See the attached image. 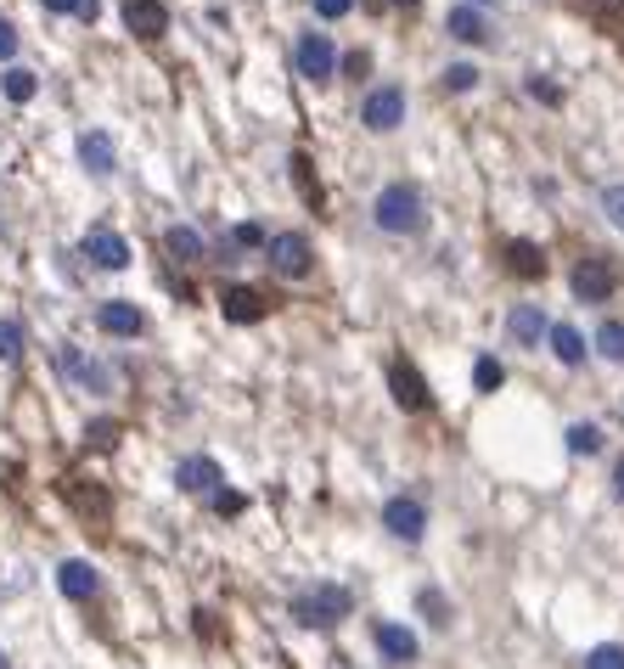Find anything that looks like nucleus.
Returning a JSON list of instances; mask_svg holds the SVG:
<instances>
[{"label": "nucleus", "instance_id": "473e14b6", "mask_svg": "<svg viewBox=\"0 0 624 669\" xmlns=\"http://www.w3.org/2000/svg\"><path fill=\"white\" fill-rule=\"evenodd\" d=\"M473 85H478L473 62H450V69H445V90H473Z\"/></svg>", "mask_w": 624, "mask_h": 669}, {"label": "nucleus", "instance_id": "e433bc0d", "mask_svg": "<svg viewBox=\"0 0 624 669\" xmlns=\"http://www.w3.org/2000/svg\"><path fill=\"white\" fill-rule=\"evenodd\" d=\"M315 12H321L326 23H338V17H349V12H354V0H315Z\"/></svg>", "mask_w": 624, "mask_h": 669}, {"label": "nucleus", "instance_id": "c03bdc74", "mask_svg": "<svg viewBox=\"0 0 624 669\" xmlns=\"http://www.w3.org/2000/svg\"><path fill=\"white\" fill-rule=\"evenodd\" d=\"M0 669H12V658H7V653H0Z\"/></svg>", "mask_w": 624, "mask_h": 669}, {"label": "nucleus", "instance_id": "dca6fc26", "mask_svg": "<svg viewBox=\"0 0 624 669\" xmlns=\"http://www.w3.org/2000/svg\"><path fill=\"white\" fill-rule=\"evenodd\" d=\"M546 332H551V321H546L535 305H517V310L507 315V338H512L517 349H540Z\"/></svg>", "mask_w": 624, "mask_h": 669}, {"label": "nucleus", "instance_id": "58836bf2", "mask_svg": "<svg viewBox=\"0 0 624 669\" xmlns=\"http://www.w3.org/2000/svg\"><path fill=\"white\" fill-rule=\"evenodd\" d=\"M12 51H17V28L0 17V57H12Z\"/></svg>", "mask_w": 624, "mask_h": 669}, {"label": "nucleus", "instance_id": "f257e3e1", "mask_svg": "<svg viewBox=\"0 0 624 669\" xmlns=\"http://www.w3.org/2000/svg\"><path fill=\"white\" fill-rule=\"evenodd\" d=\"M372 220H377V231H388V237H416V231L428 225V209H422V191L411 181H394V186L377 191Z\"/></svg>", "mask_w": 624, "mask_h": 669}, {"label": "nucleus", "instance_id": "4be33fe9", "mask_svg": "<svg viewBox=\"0 0 624 669\" xmlns=\"http://www.w3.org/2000/svg\"><path fill=\"white\" fill-rule=\"evenodd\" d=\"M163 248H170L175 264H197V259H203V237H197L191 225H175L170 237H163Z\"/></svg>", "mask_w": 624, "mask_h": 669}, {"label": "nucleus", "instance_id": "f03ea898", "mask_svg": "<svg viewBox=\"0 0 624 669\" xmlns=\"http://www.w3.org/2000/svg\"><path fill=\"white\" fill-rule=\"evenodd\" d=\"M354 614V596L344 585H315L304 596H292V619H299L304 630H333Z\"/></svg>", "mask_w": 624, "mask_h": 669}, {"label": "nucleus", "instance_id": "f3484780", "mask_svg": "<svg viewBox=\"0 0 624 669\" xmlns=\"http://www.w3.org/2000/svg\"><path fill=\"white\" fill-rule=\"evenodd\" d=\"M96 326H102L108 338H136V332H141V310L124 305V298H108V305L96 310Z\"/></svg>", "mask_w": 624, "mask_h": 669}, {"label": "nucleus", "instance_id": "bb28decb", "mask_svg": "<svg viewBox=\"0 0 624 669\" xmlns=\"http://www.w3.org/2000/svg\"><path fill=\"white\" fill-rule=\"evenodd\" d=\"M569 450H574V456H597V450H602V428H597V422H574V428H569Z\"/></svg>", "mask_w": 624, "mask_h": 669}, {"label": "nucleus", "instance_id": "20e7f679", "mask_svg": "<svg viewBox=\"0 0 624 669\" xmlns=\"http://www.w3.org/2000/svg\"><path fill=\"white\" fill-rule=\"evenodd\" d=\"M569 287H574V298L579 305H608L613 298V287H619V271L608 259H597V253H585L574 271H569Z\"/></svg>", "mask_w": 624, "mask_h": 669}, {"label": "nucleus", "instance_id": "f704fd0d", "mask_svg": "<svg viewBox=\"0 0 624 669\" xmlns=\"http://www.w3.org/2000/svg\"><path fill=\"white\" fill-rule=\"evenodd\" d=\"M602 214H608V225H619V231H624V181L602 191Z\"/></svg>", "mask_w": 624, "mask_h": 669}, {"label": "nucleus", "instance_id": "b1692460", "mask_svg": "<svg viewBox=\"0 0 624 669\" xmlns=\"http://www.w3.org/2000/svg\"><path fill=\"white\" fill-rule=\"evenodd\" d=\"M0 90H7V102H35L40 79L28 74V69H7V74H0Z\"/></svg>", "mask_w": 624, "mask_h": 669}, {"label": "nucleus", "instance_id": "2eb2a0df", "mask_svg": "<svg viewBox=\"0 0 624 669\" xmlns=\"http://www.w3.org/2000/svg\"><path fill=\"white\" fill-rule=\"evenodd\" d=\"M175 484H180V495H209V490H220V461H214V456H186V461L175 467Z\"/></svg>", "mask_w": 624, "mask_h": 669}, {"label": "nucleus", "instance_id": "1a4fd4ad", "mask_svg": "<svg viewBox=\"0 0 624 669\" xmlns=\"http://www.w3.org/2000/svg\"><path fill=\"white\" fill-rule=\"evenodd\" d=\"M388 388H394V406H400V411H428L434 406V394H428V383H422V372L411 360L388 366Z\"/></svg>", "mask_w": 624, "mask_h": 669}, {"label": "nucleus", "instance_id": "412c9836", "mask_svg": "<svg viewBox=\"0 0 624 669\" xmlns=\"http://www.w3.org/2000/svg\"><path fill=\"white\" fill-rule=\"evenodd\" d=\"M546 344H551V355L563 360V366H579L585 360V338H579V326H569V321H557L546 332Z\"/></svg>", "mask_w": 624, "mask_h": 669}, {"label": "nucleus", "instance_id": "c85d7f7f", "mask_svg": "<svg viewBox=\"0 0 624 669\" xmlns=\"http://www.w3.org/2000/svg\"><path fill=\"white\" fill-rule=\"evenodd\" d=\"M292 181H299L304 203H310V209H321V181L310 175V158H304V152H292Z\"/></svg>", "mask_w": 624, "mask_h": 669}, {"label": "nucleus", "instance_id": "a878e982", "mask_svg": "<svg viewBox=\"0 0 624 669\" xmlns=\"http://www.w3.org/2000/svg\"><path fill=\"white\" fill-rule=\"evenodd\" d=\"M416 608L428 614V624H434V630H450V602H445V591L422 585V591H416Z\"/></svg>", "mask_w": 624, "mask_h": 669}, {"label": "nucleus", "instance_id": "9d476101", "mask_svg": "<svg viewBox=\"0 0 624 669\" xmlns=\"http://www.w3.org/2000/svg\"><path fill=\"white\" fill-rule=\"evenodd\" d=\"M220 310H225V321L253 326V321H265V315H271V298L259 293V287H242V282H232V287H220Z\"/></svg>", "mask_w": 624, "mask_h": 669}, {"label": "nucleus", "instance_id": "f8f14e48", "mask_svg": "<svg viewBox=\"0 0 624 669\" xmlns=\"http://www.w3.org/2000/svg\"><path fill=\"white\" fill-rule=\"evenodd\" d=\"M372 642H377L383 664H416V653H422L416 630H405V624H377V630H372Z\"/></svg>", "mask_w": 624, "mask_h": 669}, {"label": "nucleus", "instance_id": "2f4dec72", "mask_svg": "<svg viewBox=\"0 0 624 669\" xmlns=\"http://www.w3.org/2000/svg\"><path fill=\"white\" fill-rule=\"evenodd\" d=\"M271 237H265V225H259V220H242L237 231H232V248H265Z\"/></svg>", "mask_w": 624, "mask_h": 669}, {"label": "nucleus", "instance_id": "c756f323", "mask_svg": "<svg viewBox=\"0 0 624 669\" xmlns=\"http://www.w3.org/2000/svg\"><path fill=\"white\" fill-rule=\"evenodd\" d=\"M585 669H624V642H602L585 653Z\"/></svg>", "mask_w": 624, "mask_h": 669}, {"label": "nucleus", "instance_id": "4c0bfd02", "mask_svg": "<svg viewBox=\"0 0 624 669\" xmlns=\"http://www.w3.org/2000/svg\"><path fill=\"white\" fill-rule=\"evenodd\" d=\"M344 69H349V79H360V74L372 69V57H366V51H349V57H344Z\"/></svg>", "mask_w": 624, "mask_h": 669}, {"label": "nucleus", "instance_id": "6e6552de", "mask_svg": "<svg viewBox=\"0 0 624 669\" xmlns=\"http://www.w3.org/2000/svg\"><path fill=\"white\" fill-rule=\"evenodd\" d=\"M383 529L394 534V541H405V546H416L422 534H428V507H422L416 495H394L388 507H383Z\"/></svg>", "mask_w": 624, "mask_h": 669}, {"label": "nucleus", "instance_id": "cd10ccee", "mask_svg": "<svg viewBox=\"0 0 624 669\" xmlns=\"http://www.w3.org/2000/svg\"><path fill=\"white\" fill-rule=\"evenodd\" d=\"M585 12L597 17L602 28H613V35L624 40V0H585Z\"/></svg>", "mask_w": 624, "mask_h": 669}, {"label": "nucleus", "instance_id": "9b49d317", "mask_svg": "<svg viewBox=\"0 0 624 669\" xmlns=\"http://www.w3.org/2000/svg\"><path fill=\"white\" fill-rule=\"evenodd\" d=\"M124 28L136 40H163V28H170V7H163V0H124Z\"/></svg>", "mask_w": 624, "mask_h": 669}, {"label": "nucleus", "instance_id": "393cba45", "mask_svg": "<svg viewBox=\"0 0 624 669\" xmlns=\"http://www.w3.org/2000/svg\"><path fill=\"white\" fill-rule=\"evenodd\" d=\"M501 383H507V366H501L496 355H478V360H473V388H478V394H496Z\"/></svg>", "mask_w": 624, "mask_h": 669}, {"label": "nucleus", "instance_id": "7c9ffc66", "mask_svg": "<svg viewBox=\"0 0 624 669\" xmlns=\"http://www.w3.org/2000/svg\"><path fill=\"white\" fill-rule=\"evenodd\" d=\"M118 433H124V428H118L113 417H102V422H90V428H85V445H96V450H113V445H118Z\"/></svg>", "mask_w": 624, "mask_h": 669}, {"label": "nucleus", "instance_id": "a211bd4d", "mask_svg": "<svg viewBox=\"0 0 624 669\" xmlns=\"http://www.w3.org/2000/svg\"><path fill=\"white\" fill-rule=\"evenodd\" d=\"M79 163L90 175H113L118 170V152H113V136L108 129H90V136L79 141Z\"/></svg>", "mask_w": 624, "mask_h": 669}, {"label": "nucleus", "instance_id": "4468645a", "mask_svg": "<svg viewBox=\"0 0 624 669\" xmlns=\"http://www.w3.org/2000/svg\"><path fill=\"white\" fill-rule=\"evenodd\" d=\"M57 585H62V596H68V602H90L96 591H102V574H96L85 557H68V562L57 568Z\"/></svg>", "mask_w": 624, "mask_h": 669}, {"label": "nucleus", "instance_id": "423d86ee", "mask_svg": "<svg viewBox=\"0 0 624 669\" xmlns=\"http://www.w3.org/2000/svg\"><path fill=\"white\" fill-rule=\"evenodd\" d=\"M292 69H299L310 85L333 79V74H338V51H333V40H326L321 28H304L299 46H292Z\"/></svg>", "mask_w": 624, "mask_h": 669}, {"label": "nucleus", "instance_id": "39448f33", "mask_svg": "<svg viewBox=\"0 0 624 669\" xmlns=\"http://www.w3.org/2000/svg\"><path fill=\"white\" fill-rule=\"evenodd\" d=\"M57 372L68 377L74 388H85V394H113V372H108L102 360H90L79 344H62L57 349Z\"/></svg>", "mask_w": 624, "mask_h": 669}, {"label": "nucleus", "instance_id": "7ed1b4c3", "mask_svg": "<svg viewBox=\"0 0 624 669\" xmlns=\"http://www.w3.org/2000/svg\"><path fill=\"white\" fill-rule=\"evenodd\" d=\"M265 259H271V271L287 276V282H304L315 271V253H310V237L304 231H282V237L265 243Z\"/></svg>", "mask_w": 624, "mask_h": 669}, {"label": "nucleus", "instance_id": "5701e85b", "mask_svg": "<svg viewBox=\"0 0 624 669\" xmlns=\"http://www.w3.org/2000/svg\"><path fill=\"white\" fill-rule=\"evenodd\" d=\"M590 344H597V355H602V360L624 366V321H602V326H597V338H590Z\"/></svg>", "mask_w": 624, "mask_h": 669}, {"label": "nucleus", "instance_id": "72a5a7b5", "mask_svg": "<svg viewBox=\"0 0 624 669\" xmlns=\"http://www.w3.org/2000/svg\"><path fill=\"white\" fill-rule=\"evenodd\" d=\"M17 355H23V326L0 321V360H17Z\"/></svg>", "mask_w": 624, "mask_h": 669}, {"label": "nucleus", "instance_id": "a19ab883", "mask_svg": "<svg viewBox=\"0 0 624 669\" xmlns=\"http://www.w3.org/2000/svg\"><path fill=\"white\" fill-rule=\"evenodd\" d=\"M74 17H79V23H96V17H102V0H79Z\"/></svg>", "mask_w": 624, "mask_h": 669}, {"label": "nucleus", "instance_id": "6ab92c4d", "mask_svg": "<svg viewBox=\"0 0 624 669\" xmlns=\"http://www.w3.org/2000/svg\"><path fill=\"white\" fill-rule=\"evenodd\" d=\"M507 271L523 276V282H540L546 276V253L535 243H507Z\"/></svg>", "mask_w": 624, "mask_h": 669}, {"label": "nucleus", "instance_id": "aec40b11", "mask_svg": "<svg viewBox=\"0 0 624 669\" xmlns=\"http://www.w3.org/2000/svg\"><path fill=\"white\" fill-rule=\"evenodd\" d=\"M445 28H450L455 40H467V46H484V40H489V23H484V12H473V7H450Z\"/></svg>", "mask_w": 624, "mask_h": 669}, {"label": "nucleus", "instance_id": "79ce46f5", "mask_svg": "<svg viewBox=\"0 0 624 669\" xmlns=\"http://www.w3.org/2000/svg\"><path fill=\"white\" fill-rule=\"evenodd\" d=\"M40 7H46L51 17H62V12H79V0H40Z\"/></svg>", "mask_w": 624, "mask_h": 669}, {"label": "nucleus", "instance_id": "ea45409f", "mask_svg": "<svg viewBox=\"0 0 624 669\" xmlns=\"http://www.w3.org/2000/svg\"><path fill=\"white\" fill-rule=\"evenodd\" d=\"M529 90L540 96V102H563V90H557V85H546V79H529Z\"/></svg>", "mask_w": 624, "mask_h": 669}, {"label": "nucleus", "instance_id": "37998d69", "mask_svg": "<svg viewBox=\"0 0 624 669\" xmlns=\"http://www.w3.org/2000/svg\"><path fill=\"white\" fill-rule=\"evenodd\" d=\"M613 495H619V500H624V456H619V461H613Z\"/></svg>", "mask_w": 624, "mask_h": 669}, {"label": "nucleus", "instance_id": "0eeeda50", "mask_svg": "<svg viewBox=\"0 0 624 669\" xmlns=\"http://www.w3.org/2000/svg\"><path fill=\"white\" fill-rule=\"evenodd\" d=\"M360 124L377 129V136L400 129V124H405V90H400V85H377L366 102H360Z\"/></svg>", "mask_w": 624, "mask_h": 669}, {"label": "nucleus", "instance_id": "a18cd8bd", "mask_svg": "<svg viewBox=\"0 0 624 669\" xmlns=\"http://www.w3.org/2000/svg\"><path fill=\"white\" fill-rule=\"evenodd\" d=\"M394 7H416V0H394Z\"/></svg>", "mask_w": 624, "mask_h": 669}, {"label": "nucleus", "instance_id": "c9c22d12", "mask_svg": "<svg viewBox=\"0 0 624 669\" xmlns=\"http://www.w3.org/2000/svg\"><path fill=\"white\" fill-rule=\"evenodd\" d=\"M242 507H248V495H237V490H214V512H220V518H237Z\"/></svg>", "mask_w": 624, "mask_h": 669}, {"label": "nucleus", "instance_id": "ddd939ff", "mask_svg": "<svg viewBox=\"0 0 624 669\" xmlns=\"http://www.w3.org/2000/svg\"><path fill=\"white\" fill-rule=\"evenodd\" d=\"M85 253H90V264H102V271H124L129 264V243L118 237V231H108V225H96L85 237Z\"/></svg>", "mask_w": 624, "mask_h": 669}]
</instances>
